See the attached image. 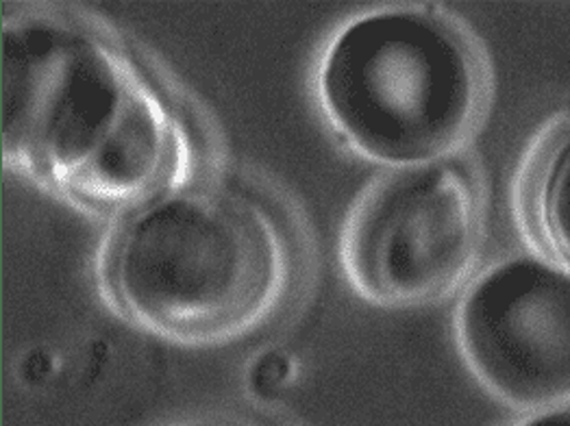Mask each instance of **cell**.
Masks as SVG:
<instances>
[{
  "instance_id": "1",
  "label": "cell",
  "mask_w": 570,
  "mask_h": 426,
  "mask_svg": "<svg viewBox=\"0 0 570 426\" xmlns=\"http://www.w3.org/2000/svg\"><path fill=\"white\" fill-rule=\"evenodd\" d=\"M2 164L116 222L200 177L186 102L142 52L68 9H16L0 36Z\"/></svg>"
},
{
  "instance_id": "2",
  "label": "cell",
  "mask_w": 570,
  "mask_h": 426,
  "mask_svg": "<svg viewBox=\"0 0 570 426\" xmlns=\"http://www.w3.org/2000/svg\"><path fill=\"white\" fill-rule=\"evenodd\" d=\"M298 270L284 214L255 190L203 175L111 222L96 255L111 314L181 346L257 331L284 309Z\"/></svg>"
},
{
  "instance_id": "3",
  "label": "cell",
  "mask_w": 570,
  "mask_h": 426,
  "mask_svg": "<svg viewBox=\"0 0 570 426\" xmlns=\"http://www.w3.org/2000/svg\"><path fill=\"white\" fill-rule=\"evenodd\" d=\"M314 95L353 155L405 170L462 157L488 111L490 75L473 36L449 13L396 4L333 33Z\"/></svg>"
},
{
  "instance_id": "4",
  "label": "cell",
  "mask_w": 570,
  "mask_h": 426,
  "mask_svg": "<svg viewBox=\"0 0 570 426\" xmlns=\"http://www.w3.org/2000/svg\"><path fill=\"white\" fill-rule=\"evenodd\" d=\"M483 225L481 186L462 157L381 170L346 214L340 266L371 305L425 307L473 277Z\"/></svg>"
},
{
  "instance_id": "5",
  "label": "cell",
  "mask_w": 570,
  "mask_h": 426,
  "mask_svg": "<svg viewBox=\"0 0 570 426\" xmlns=\"http://www.w3.org/2000/svg\"><path fill=\"white\" fill-rule=\"evenodd\" d=\"M455 344L501 405L535 414L570 405V270L542 252L510 255L464 287Z\"/></svg>"
},
{
  "instance_id": "6",
  "label": "cell",
  "mask_w": 570,
  "mask_h": 426,
  "mask_svg": "<svg viewBox=\"0 0 570 426\" xmlns=\"http://www.w3.org/2000/svg\"><path fill=\"white\" fill-rule=\"evenodd\" d=\"M523 200L527 227L542 255L570 270V129L531 172Z\"/></svg>"
},
{
  "instance_id": "7",
  "label": "cell",
  "mask_w": 570,
  "mask_h": 426,
  "mask_svg": "<svg viewBox=\"0 0 570 426\" xmlns=\"http://www.w3.org/2000/svg\"><path fill=\"white\" fill-rule=\"evenodd\" d=\"M164 426H262L250 418L238 414H223V412H207V414H191L186 418H177Z\"/></svg>"
},
{
  "instance_id": "8",
  "label": "cell",
  "mask_w": 570,
  "mask_h": 426,
  "mask_svg": "<svg viewBox=\"0 0 570 426\" xmlns=\"http://www.w3.org/2000/svg\"><path fill=\"white\" fill-rule=\"evenodd\" d=\"M514 426H570V405L569 407L527 414L523 416V420Z\"/></svg>"
}]
</instances>
